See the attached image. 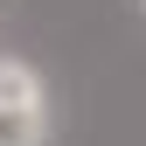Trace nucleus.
I'll return each mask as SVG.
<instances>
[{"label": "nucleus", "instance_id": "1", "mask_svg": "<svg viewBox=\"0 0 146 146\" xmlns=\"http://www.w3.org/2000/svg\"><path fill=\"white\" fill-rule=\"evenodd\" d=\"M0 104L7 111H42V77L28 63H0Z\"/></svg>", "mask_w": 146, "mask_h": 146}, {"label": "nucleus", "instance_id": "2", "mask_svg": "<svg viewBox=\"0 0 146 146\" xmlns=\"http://www.w3.org/2000/svg\"><path fill=\"white\" fill-rule=\"evenodd\" d=\"M0 146H42V111H7L0 104Z\"/></svg>", "mask_w": 146, "mask_h": 146}]
</instances>
